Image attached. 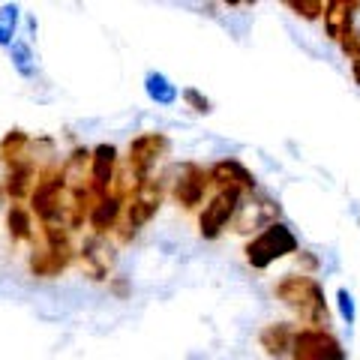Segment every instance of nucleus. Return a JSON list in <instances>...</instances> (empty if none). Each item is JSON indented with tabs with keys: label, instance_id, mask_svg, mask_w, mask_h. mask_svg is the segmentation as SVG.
I'll return each instance as SVG.
<instances>
[{
	"label": "nucleus",
	"instance_id": "nucleus-17",
	"mask_svg": "<svg viewBox=\"0 0 360 360\" xmlns=\"http://www.w3.org/2000/svg\"><path fill=\"white\" fill-rule=\"evenodd\" d=\"M27 148H30V135L25 129H9L4 135V141H0V160H4L9 168L30 160L27 156Z\"/></svg>",
	"mask_w": 360,
	"mask_h": 360
},
{
	"label": "nucleus",
	"instance_id": "nucleus-3",
	"mask_svg": "<svg viewBox=\"0 0 360 360\" xmlns=\"http://www.w3.org/2000/svg\"><path fill=\"white\" fill-rule=\"evenodd\" d=\"M162 180L148 177L132 186V195L127 201V217H123V240H132L144 225H148L162 207Z\"/></svg>",
	"mask_w": 360,
	"mask_h": 360
},
{
	"label": "nucleus",
	"instance_id": "nucleus-14",
	"mask_svg": "<svg viewBox=\"0 0 360 360\" xmlns=\"http://www.w3.org/2000/svg\"><path fill=\"white\" fill-rule=\"evenodd\" d=\"M111 250H105V243L99 234L94 238H87L84 246H82V262L87 267V274L94 279H108V267H111Z\"/></svg>",
	"mask_w": 360,
	"mask_h": 360
},
{
	"label": "nucleus",
	"instance_id": "nucleus-13",
	"mask_svg": "<svg viewBox=\"0 0 360 360\" xmlns=\"http://www.w3.org/2000/svg\"><path fill=\"white\" fill-rule=\"evenodd\" d=\"M37 162L33 160H25V162H18V165H13L9 168V174H6V193H9V198H15V201H21V198H27V195H33V189H37Z\"/></svg>",
	"mask_w": 360,
	"mask_h": 360
},
{
	"label": "nucleus",
	"instance_id": "nucleus-25",
	"mask_svg": "<svg viewBox=\"0 0 360 360\" xmlns=\"http://www.w3.org/2000/svg\"><path fill=\"white\" fill-rule=\"evenodd\" d=\"M297 262H303V264H307L309 270H315V267H319V262H315L312 255H307V252H300V255H297Z\"/></svg>",
	"mask_w": 360,
	"mask_h": 360
},
{
	"label": "nucleus",
	"instance_id": "nucleus-20",
	"mask_svg": "<svg viewBox=\"0 0 360 360\" xmlns=\"http://www.w3.org/2000/svg\"><path fill=\"white\" fill-rule=\"evenodd\" d=\"M285 6H288L295 15L307 18V21H312V18H324V9H328V4H321V0H288Z\"/></svg>",
	"mask_w": 360,
	"mask_h": 360
},
{
	"label": "nucleus",
	"instance_id": "nucleus-23",
	"mask_svg": "<svg viewBox=\"0 0 360 360\" xmlns=\"http://www.w3.org/2000/svg\"><path fill=\"white\" fill-rule=\"evenodd\" d=\"M108 288H111V295H115L117 300H127L129 297V283L123 276H111L108 279Z\"/></svg>",
	"mask_w": 360,
	"mask_h": 360
},
{
	"label": "nucleus",
	"instance_id": "nucleus-5",
	"mask_svg": "<svg viewBox=\"0 0 360 360\" xmlns=\"http://www.w3.org/2000/svg\"><path fill=\"white\" fill-rule=\"evenodd\" d=\"M291 357L295 360H348L340 336L319 328H300L295 333V345H291Z\"/></svg>",
	"mask_w": 360,
	"mask_h": 360
},
{
	"label": "nucleus",
	"instance_id": "nucleus-8",
	"mask_svg": "<svg viewBox=\"0 0 360 360\" xmlns=\"http://www.w3.org/2000/svg\"><path fill=\"white\" fill-rule=\"evenodd\" d=\"M210 180L219 193H255V174L240 160H219L210 165Z\"/></svg>",
	"mask_w": 360,
	"mask_h": 360
},
{
	"label": "nucleus",
	"instance_id": "nucleus-12",
	"mask_svg": "<svg viewBox=\"0 0 360 360\" xmlns=\"http://www.w3.org/2000/svg\"><path fill=\"white\" fill-rule=\"evenodd\" d=\"M295 328L285 321H274L267 324V328H262V333H258V345L264 348V354L270 357H285L291 352V345H295Z\"/></svg>",
	"mask_w": 360,
	"mask_h": 360
},
{
	"label": "nucleus",
	"instance_id": "nucleus-6",
	"mask_svg": "<svg viewBox=\"0 0 360 360\" xmlns=\"http://www.w3.org/2000/svg\"><path fill=\"white\" fill-rule=\"evenodd\" d=\"M210 168L198 165V162H184L174 172V184H172V195L180 207L193 210L205 201V193L210 189Z\"/></svg>",
	"mask_w": 360,
	"mask_h": 360
},
{
	"label": "nucleus",
	"instance_id": "nucleus-15",
	"mask_svg": "<svg viewBox=\"0 0 360 360\" xmlns=\"http://www.w3.org/2000/svg\"><path fill=\"white\" fill-rule=\"evenodd\" d=\"M276 217H279V207L274 205V201H270V198H258L252 207L246 205V217L238 222V231H250V229H262L264 231L267 225L279 222Z\"/></svg>",
	"mask_w": 360,
	"mask_h": 360
},
{
	"label": "nucleus",
	"instance_id": "nucleus-1",
	"mask_svg": "<svg viewBox=\"0 0 360 360\" xmlns=\"http://www.w3.org/2000/svg\"><path fill=\"white\" fill-rule=\"evenodd\" d=\"M274 295L279 303L297 315L307 328H319L328 330L330 324V309H328V297H324V285L309 274H285L279 283L274 285Z\"/></svg>",
	"mask_w": 360,
	"mask_h": 360
},
{
	"label": "nucleus",
	"instance_id": "nucleus-18",
	"mask_svg": "<svg viewBox=\"0 0 360 360\" xmlns=\"http://www.w3.org/2000/svg\"><path fill=\"white\" fill-rule=\"evenodd\" d=\"M6 229L13 240H30L33 238V222H30V210L13 205L6 213Z\"/></svg>",
	"mask_w": 360,
	"mask_h": 360
},
{
	"label": "nucleus",
	"instance_id": "nucleus-9",
	"mask_svg": "<svg viewBox=\"0 0 360 360\" xmlns=\"http://www.w3.org/2000/svg\"><path fill=\"white\" fill-rule=\"evenodd\" d=\"M115 168H117V150L115 144H96L90 150V189L96 198H105L115 189Z\"/></svg>",
	"mask_w": 360,
	"mask_h": 360
},
{
	"label": "nucleus",
	"instance_id": "nucleus-4",
	"mask_svg": "<svg viewBox=\"0 0 360 360\" xmlns=\"http://www.w3.org/2000/svg\"><path fill=\"white\" fill-rule=\"evenodd\" d=\"M168 150H172V141H168V135H162V132H144L139 139H132L127 162H129V174H132L135 184L148 180L153 165L160 162Z\"/></svg>",
	"mask_w": 360,
	"mask_h": 360
},
{
	"label": "nucleus",
	"instance_id": "nucleus-19",
	"mask_svg": "<svg viewBox=\"0 0 360 360\" xmlns=\"http://www.w3.org/2000/svg\"><path fill=\"white\" fill-rule=\"evenodd\" d=\"M148 94L156 99V103H162V105H168V103H174V96H177V90L168 84V78L165 75H160V72H153V75H148Z\"/></svg>",
	"mask_w": 360,
	"mask_h": 360
},
{
	"label": "nucleus",
	"instance_id": "nucleus-22",
	"mask_svg": "<svg viewBox=\"0 0 360 360\" xmlns=\"http://www.w3.org/2000/svg\"><path fill=\"white\" fill-rule=\"evenodd\" d=\"M13 25H15V9H4L0 13V42H9V37H13Z\"/></svg>",
	"mask_w": 360,
	"mask_h": 360
},
{
	"label": "nucleus",
	"instance_id": "nucleus-24",
	"mask_svg": "<svg viewBox=\"0 0 360 360\" xmlns=\"http://www.w3.org/2000/svg\"><path fill=\"white\" fill-rule=\"evenodd\" d=\"M340 300H342V315H345L348 321H352V319H354V303H352V295H348L345 288L340 291Z\"/></svg>",
	"mask_w": 360,
	"mask_h": 360
},
{
	"label": "nucleus",
	"instance_id": "nucleus-10",
	"mask_svg": "<svg viewBox=\"0 0 360 360\" xmlns=\"http://www.w3.org/2000/svg\"><path fill=\"white\" fill-rule=\"evenodd\" d=\"M360 9L357 0H330L324 9V30L333 42H342L348 33H354V13Z\"/></svg>",
	"mask_w": 360,
	"mask_h": 360
},
{
	"label": "nucleus",
	"instance_id": "nucleus-11",
	"mask_svg": "<svg viewBox=\"0 0 360 360\" xmlns=\"http://www.w3.org/2000/svg\"><path fill=\"white\" fill-rule=\"evenodd\" d=\"M123 207H127V189H120V186L111 189L105 198H99L96 207L90 210V229H94V234H99V238H103L105 231L115 229Z\"/></svg>",
	"mask_w": 360,
	"mask_h": 360
},
{
	"label": "nucleus",
	"instance_id": "nucleus-21",
	"mask_svg": "<svg viewBox=\"0 0 360 360\" xmlns=\"http://www.w3.org/2000/svg\"><path fill=\"white\" fill-rule=\"evenodd\" d=\"M184 103L193 108V111H198V115H207V111H210V99L201 96L195 87H186V90H184Z\"/></svg>",
	"mask_w": 360,
	"mask_h": 360
},
{
	"label": "nucleus",
	"instance_id": "nucleus-7",
	"mask_svg": "<svg viewBox=\"0 0 360 360\" xmlns=\"http://www.w3.org/2000/svg\"><path fill=\"white\" fill-rule=\"evenodd\" d=\"M240 210V195L238 193H217L213 195L205 210L198 217V231L205 240H217L219 234L229 229V222L234 219V213Z\"/></svg>",
	"mask_w": 360,
	"mask_h": 360
},
{
	"label": "nucleus",
	"instance_id": "nucleus-16",
	"mask_svg": "<svg viewBox=\"0 0 360 360\" xmlns=\"http://www.w3.org/2000/svg\"><path fill=\"white\" fill-rule=\"evenodd\" d=\"M72 262V255H66V252H54L49 250V246H42V250H33L30 255V270L37 276H58L60 270H66Z\"/></svg>",
	"mask_w": 360,
	"mask_h": 360
},
{
	"label": "nucleus",
	"instance_id": "nucleus-2",
	"mask_svg": "<svg viewBox=\"0 0 360 360\" xmlns=\"http://www.w3.org/2000/svg\"><path fill=\"white\" fill-rule=\"evenodd\" d=\"M243 252H246L250 267L267 270L274 262H279V258L297 252V238H295V231H291L285 222H274V225H267L264 231H258L255 238L246 243Z\"/></svg>",
	"mask_w": 360,
	"mask_h": 360
}]
</instances>
